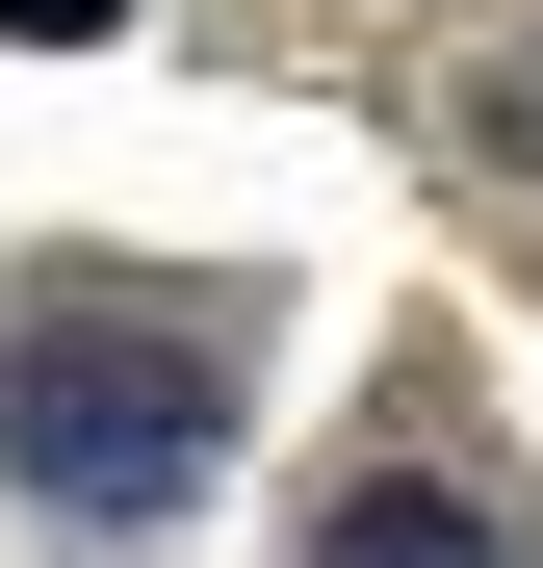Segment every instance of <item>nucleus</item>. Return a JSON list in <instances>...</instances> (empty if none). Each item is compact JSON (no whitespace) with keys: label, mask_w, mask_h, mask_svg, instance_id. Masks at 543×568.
<instances>
[{"label":"nucleus","mask_w":543,"mask_h":568,"mask_svg":"<svg viewBox=\"0 0 543 568\" xmlns=\"http://www.w3.org/2000/svg\"><path fill=\"white\" fill-rule=\"evenodd\" d=\"M0 465H27L78 542H155L233 465V336L155 311V284H27V311H0Z\"/></svg>","instance_id":"obj_1"},{"label":"nucleus","mask_w":543,"mask_h":568,"mask_svg":"<svg viewBox=\"0 0 543 568\" xmlns=\"http://www.w3.org/2000/svg\"><path fill=\"white\" fill-rule=\"evenodd\" d=\"M311 568H517V542L440 491V465H389V491H336V517H311Z\"/></svg>","instance_id":"obj_2"},{"label":"nucleus","mask_w":543,"mask_h":568,"mask_svg":"<svg viewBox=\"0 0 543 568\" xmlns=\"http://www.w3.org/2000/svg\"><path fill=\"white\" fill-rule=\"evenodd\" d=\"M0 27H27V52H78V27H130V0H0Z\"/></svg>","instance_id":"obj_3"},{"label":"nucleus","mask_w":543,"mask_h":568,"mask_svg":"<svg viewBox=\"0 0 543 568\" xmlns=\"http://www.w3.org/2000/svg\"><path fill=\"white\" fill-rule=\"evenodd\" d=\"M492 155H543V52H517V78H492Z\"/></svg>","instance_id":"obj_4"}]
</instances>
